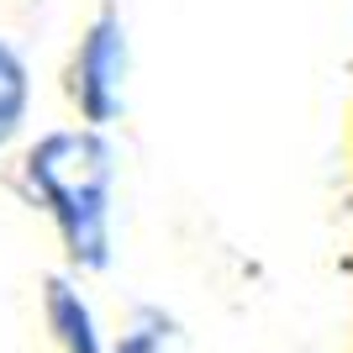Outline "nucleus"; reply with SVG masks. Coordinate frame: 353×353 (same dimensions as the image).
Wrapping results in <instances>:
<instances>
[{
	"instance_id": "nucleus-1",
	"label": "nucleus",
	"mask_w": 353,
	"mask_h": 353,
	"mask_svg": "<svg viewBox=\"0 0 353 353\" xmlns=\"http://www.w3.org/2000/svg\"><path fill=\"white\" fill-rule=\"evenodd\" d=\"M117 179L121 153L101 127L63 121L21 143L16 190L53 227L63 269L79 280L117 264Z\"/></svg>"
},
{
	"instance_id": "nucleus-2",
	"label": "nucleus",
	"mask_w": 353,
	"mask_h": 353,
	"mask_svg": "<svg viewBox=\"0 0 353 353\" xmlns=\"http://www.w3.org/2000/svg\"><path fill=\"white\" fill-rule=\"evenodd\" d=\"M127 90H132V32H127V16L105 0L90 11L63 59V101L74 121L111 132L127 117Z\"/></svg>"
},
{
	"instance_id": "nucleus-3",
	"label": "nucleus",
	"mask_w": 353,
	"mask_h": 353,
	"mask_svg": "<svg viewBox=\"0 0 353 353\" xmlns=\"http://www.w3.org/2000/svg\"><path fill=\"white\" fill-rule=\"evenodd\" d=\"M43 327L59 353H111V338L101 327V311L85 295V280L59 269L43 280Z\"/></svg>"
},
{
	"instance_id": "nucleus-4",
	"label": "nucleus",
	"mask_w": 353,
	"mask_h": 353,
	"mask_svg": "<svg viewBox=\"0 0 353 353\" xmlns=\"http://www.w3.org/2000/svg\"><path fill=\"white\" fill-rule=\"evenodd\" d=\"M32 105H37L32 59L11 43V37H0V153H11L16 143H27Z\"/></svg>"
},
{
	"instance_id": "nucleus-5",
	"label": "nucleus",
	"mask_w": 353,
	"mask_h": 353,
	"mask_svg": "<svg viewBox=\"0 0 353 353\" xmlns=\"http://www.w3.org/2000/svg\"><path fill=\"white\" fill-rule=\"evenodd\" d=\"M111 353H179V322L163 306H132L121 332L111 338Z\"/></svg>"
}]
</instances>
